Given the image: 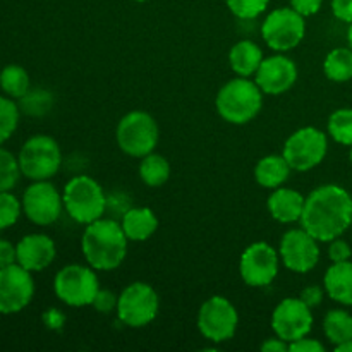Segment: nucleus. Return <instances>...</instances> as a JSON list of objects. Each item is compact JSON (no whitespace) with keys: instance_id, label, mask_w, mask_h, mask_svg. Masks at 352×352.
I'll return each instance as SVG.
<instances>
[{"instance_id":"obj_1","label":"nucleus","mask_w":352,"mask_h":352,"mask_svg":"<svg viewBox=\"0 0 352 352\" xmlns=\"http://www.w3.org/2000/svg\"><path fill=\"white\" fill-rule=\"evenodd\" d=\"M352 226V196L337 184H323L309 192L301 227L320 243H330Z\"/></svg>"},{"instance_id":"obj_2","label":"nucleus","mask_w":352,"mask_h":352,"mask_svg":"<svg viewBox=\"0 0 352 352\" xmlns=\"http://www.w3.org/2000/svg\"><path fill=\"white\" fill-rule=\"evenodd\" d=\"M127 241L117 220L102 217L86 226L81 237V251L89 267L98 272H112L126 258Z\"/></svg>"},{"instance_id":"obj_3","label":"nucleus","mask_w":352,"mask_h":352,"mask_svg":"<svg viewBox=\"0 0 352 352\" xmlns=\"http://www.w3.org/2000/svg\"><path fill=\"white\" fill-rule=\"evenodd\" d=\"M215 105L217 112L226 122L241 126L251 122L260 113L263 105V91L256 81L239 76L220 88Z\"/></svg>"},{"instance_id":"obj_4","label":"nucleus","mask_w":352,"mask_h":352,"mask_svg":"<svg viewBox=\"0 0 352 352\" xmlns=\"http://www.w3.org/2000/svg\"><path fill=\"white\" fill-rule=\"evenodd\" d=\"M62 199L67 215L85 226L102 219L109 205V196L105 195L102 186L93 177L82 174L72 177L64 186Z\"/></svg>"},{"instance_id":"obj_5","label":"nucleus","mask_w":352,"mask_h":352,"mask_svg":"<svg viewBox=\"0 0 352 352\" xmlns=\"http://www.w3.org/2000/svg\"><path fill=\"white\" fill-rule=\"evenodd\" d=\"M160 129L153 117L143 110H133L119 120L116 140L120 150L134 158H143L157 148Z\"/></svg>"},{"instance_id":"obj_6","label":"nucleus","mask_w":352,"mask_h":352,"mask_svg":"<svg viewBox=\"0 0 352 352\" xmlns=\"http://www.w3.org/2000/svg\"><path fill=\"white\" fill-rule=\"evenodd\" d=\"M21 174L30 181H48L62 165V151L57 141L45 134L31 136L19 151Z\"/></svg>"},{"instance_id":"obj_7","label":"nucleus","mask_w":352,"mask_h":352,"mask_svg":"<svg viewBox=\"0 0 352 352\" xmlns=\"http://www.w3.org/2000/svg\"><path fill=\"white\" fill-rule=\"evenodd\" d=\"M95 268L85 265H67L60 268L55 275L54 291L55 296L64 305L72 308L91 306L96 292L100 291L98 277Z\"/></svg>"},{"instance_id":"obj_8","label":"nucleus","mask_w":352,"mask_h":352,"mask_svg":"<svg viewBox=\"0 0 352 352\" xmlns=\"http://www.w3.org/2000/svg\"><path fill=\"white\" fill-rule=\"evenodd\" d=\"M160 299L157 291L146 282H133L119 294L117 316L131 329L146 327L157 318Z\"/></svg>"},{"instance_id":"obj_9","label":"nucleus","mask_w":352,"mask_h":352,"mask_svg":"<svg viewBox=\"0 0 352 352\" xmlns=\"http://www.w3.org/2000/svg\"><path fill=\"white\" fill-rule=\"evenodd\" d=\"M329 151L327 134L316 127H301L287 138L282 155L292 170L308 172L323 162Z\"/></svg>"},{"instance_id":"obj_10","label":"nucleus","mask_w":352,"mask_h":352,"mask_svg":"<svg viewBox=\"0 0 352 352\" xmlns=\"http://www.w3.org/2000/svg\"><path fill=\"white\" fill-rule=\"evenodd\" d=\"M305 17L292 7L272 10L261 24V36L275 52H289L296 48L305 38Z\"/></svg>"},{"instance_id":"obj_11","label":"nucleus","mask_w":352,"mask_h":352,"mask_svg":"<svg viewBox=\"0 0 352 352\" xmlns=\"http://www.w3.org/2000/svg\"><path fill=\"white\" fill-rule=\"evenodd\" d=\"M239 315L232 302L223 296H212L198 311V329L212 342H227L236 336Z\"/></svg>"},{"instance_id":"obj_12","label":"nucleus","mask_w":352,"mask_h":352,"mask_svg":"<svg viewBox=\"0 0 352 352\" xmlns=\"http://www.w3.org/2000/svg\"><path fill=\"white\" fill-rule=\"evenodd\" d=\"M280 254L265 241L253 243L243 251L239 260V274L250 287H267L278 274Z\"/></svg>"},{"instance_id":"obj_13","label":"nucleus","mask_w":352,"mask_h":352,"mask_svg":"<svg viewBox=\"0 0 352 352\" xmlns=\"http://www.w3.org/2000/svg\"><path fill=\"white\" fill-rule=\"evenodd\" d=\"M23 213L34 226H52L60 217L64 208V199L52 182L33 181L24 191Z\"/></svg>"},{"instance_id":"obj_14","label":"nucleus","mask_w":352,"mask_h":352,"mask_svg":"<svg viewBox=\"0 0 352 352\" xmlns=\"http://www.w3.org/2000/svg\"><path fill=\"white\" fill-rule=\"evenodd\" d=\"M34 296L31 272L19 263L0 268V315H16L23 311Z\"/></svg>"},{"instance_id":"obj_15","label":"nucleus","mask_w":352,"mask_h":352,"mask_svg":"<svg viewBox=\"0 0 352 352\" xmlns=\"http://www.w3.org/2000/svg\"><path fill=\"white\" fill-rule=\"evenodd\" d=\"M320 241L315 239L306 229H291L282 236L280 254L285 268L294 274H308L320 261Z\"/></svg>"},{"instance_id":"obj_16","label":"nucleus","mask_w":352,"mask_h":352,"mask_svg":"<svg viewBox=\"0 0 352 352\" xmlns=\"http://www.w3.org/2000/svg\"><path fill=\"white\" fill-rule=\"evenodd\" d=\"M272 329L275 336L289 344L306 337L313 329L311 308L306 306L301 298L282 299L272 315Z\"/></svg>"},{"instance_id":"obj_17","label":"nucleus","mask_w":352,"mask_h":352,"mask_svg":"<svg viewBox=\"0 0 352 352\" xmlns=\"http://www.w3.org/2000/svg\"><path fill=\"white\" fill-rule=\"evenodd\" d=\"M298 79V67L294 60L285 55H274L263 58L260 69L254 74V81L265 95H284L294 86Z\"/></svg>"},{"instance_id":"obj_18","label":"nucleus","mask_w":352,"mask_h":352,"mask_svg":"<svg viewBox=\"0 0 352 352\" xmlns=\"http://www.w3.org/2000/svg\"><path fill=\"white\" fill-rule=\"evenodd\" d=\"M17 263L23 268L33 272H41L50 267L57 254L54 239L47 234H28L16 244Z\"/></svg>"},{"instance_id":"obj_19","label":"nucleus","mask_w":352,"mask_h":352,"mask_svg":"<svg viewBox=\"0 0 352 352\" xmlns=\"http://www.w3.org/2000/svg\"><path fill=\"white\" fill-rule=\"evenodd\" d=\"M306 198L299 191L291 188H277L272 189V195L268 196V212L272 219L280 223H294L301 222L302 210H305Z\"/></svg>"},{"instance_id":"obj_20","label":"nucleus","mask_w":352,"mask_h":352,"mask_svg":"<svg viewBox=\"0 0 352 352\" xmlns=\"http://www.w3.org/2000/svg\"><path fill=\"white\" fill-rule=\"evenodd\" d=\"M120 226H122L127 239L143 243L157 232L158 219L153 210L146 208V206H136V208H127L120 220Z\"/></svg>"},{"instance_id":"obj_21","label":"nucleus","mask_w":352,"mask_h":352,"mask_svg":"<svg viewBox=\"0 0 352 352\" xmlns=\"http://www.w3.org/2000/svg\"><path fill=\"white\" fill-rule=\"evenodd\" d=\"M323 287L333 301L352 306V261L332 263L323 277Z\"/></svg>"},{"instance_id":"obj_22","label":"nucleus","mask_w":352,"mask_h":352,"mask_svg":"<svg viewBox=\"0 0 352 352\" xmlns=\"http://www.w3.org/2000/svg\"><path fill=\"white\" fill-rule=\"evenodd\" d=\"M261 62H263V52L251 40L237 41L229 52L230 69L241 78H250L256 74Z\"/></svg>"},{"instance_id":"obj_23","label":"nucleus","mask_w":352,"mask_h":352,"mask_svg":"<svg viewBox=\"0 0 352 352\" xmlns=\"http://www.w3.org/2000/svg\"><path fill=\"white\" fill-rule=\"evenodd\" d=\"M291 165L284 155H268L263 157L254 167V179L265 189H277L284 186L291 175Z\"/></svg>"},{"instance_id":"obj_24","label":"nucleus","mask_w":352,"mask_h":352,"mask_svg":"<svg viewBox=\"0 0 352 352\" xmlns=\"http://www.w3.org/2000/svg\"><path fill=\"white\" fill-rule=\"evenodd\" d=\"M140 177L148 188H160L170 177V164L165 157L151 151L141 158Z\"/></svg>"},{"instance_id":"obj_25","label":"nucleus","mask_w":352,"mask_h":352,"mask_svg":"<svg viewBox=\"0 0 352 352\" xmlns=\"http://www.w3.org/2000/svg\"><path fill=\"white\" fill-rule=\"evenodd\" d=\"M323 72L333 82H347L352 79V48H333L323 62Z\"/></svg>"},{"instance_id":"obj_26","label":"nucleus","mask_w":352,"mask_h":352,"mask_svg":"<svg viewBox=\"0 0 352 352\" xmlns=\"http://www.w3.org/2000/svg\"><path fill=\"white\" fill-rule=\"evenodd\" d=\"M323 333L333 346L352 339V315L344 309H332L323 318Z\"/></svg>"},{"instance_id":"obj_27","label":"nucleus","mask_w":352,"mask_h":352,"mask_svg":"<svg viewBox=\"0 0 352 352\" xmlns=\"http://www.w3.org/2000/svg\"><path fill=\"white\" fill-rule=\"evenodd\" d=\"M0 88L9 98H23L31 89L30 74L26 69L17 64L6 65L0 71Z\"/></svg>"},{"instance_id":"obj_28","label":"nucleus","mask_w":352,"mask_h":352,"mask_svg":"<svg viewBox=\"0 0 352 352\" xmlns=\"http://www.w3.org/2000/svg\"><path fill=\"white\" fill-rule=\"evenodd\" d=\"M54 105V96L47 89H30L23 98H19V110L26 116L41 117Z\"/></svg>"},{"instance_id":"obj_29","label":"nucleus","mask_w":352,"mask_h":352,"mask_svg":"<svg viewBox=\"0 0 352 352\" xmlns=\"http://www.w3.org/2000/svg\"><path fill=\"white\" fill-rule=\"evenodd\" d=\"M329 134L344 146H352V109H339L330 116Z\"/></svg>"},{"instance_id":"obj_30","label":"nucleus","mask_w":352,"mask_h":352,"mask_svg":"<svg viewBox=\"0 0 352 352\" xmlns=\"http://www.w3.org/2000/svg\"><path fill=\"white\" fill-rule=\"evenodd\" d=\"M19 105L9 96H0V144L6 143L19 126Z\"/></svg>"},{"instance_id":"obj_31","label":"nucleus","mask_w":352,"mask_h":352,"mask_svg":"<svg viewBox=\"0 0 352 352\" xmlns=\"http://www.w3.org/2000/svg\"><path fill=\"white\" fill-rule=\"evenodd\" d=\"M21 175L19 162L9 150L0 148V192L12 191Z\"/></svg>"},{"instance_id":"obj_32","label":"nucleus","mask_w":352,"mask_h":352,"mask_svg":"<svg viewBox=\"0 0 352 352\" xmlns=\"http://www.w3.org/2000/svg\"><path fill=\"white\" fill-rule=\"evenodd\" d=\"M23 213V203L10 191L0 192V230L16 226Z\"/></svg>"},{"instance_id":"obj_33","label":"nucleus","mask_w":352,"mask_h":352,"mask_svg":"<svg viewBox=\"0 0 352 352\" xmlns=\"http://www.w3.org/2000/svg\"><path fill=\"white\" fill-rule=\"evenodd\" d=\"M227 7L239 19H254L265 12L270 0H226Z\"/></svg>"},{"instance_id":"obj_34","label":"nucleus","mask_w":352,"mask_h":352,"mask_svg":"<svg viewBox=\"0 0 352 352\" xmlns=\"http://www.w3.org/2000/svg\"><path fill=\"white\" fill-rule=\"evenodd\" d=\"M117 302H119V296L113 294L112 291H105V289H100L96 292L95 299H93L91 306L102 315H109V313L117 311Z\"/></svg>"},{"instance_id":"obj_35","label":"nucleus","mask_w":352,"mask_h":352,"mask_svg":"<svg viewBox=\"0 0 352 352\" xmlns=\"http://www.w3.org/2000/svg\"><path fill=\"white\" fill-rule=\"evenodd\" d=\"M352 256V250L349 244L344 239L337 237V239L330 241L329 246V258L332 263H340V261H349Z\"/></svg>"},{"instance_id":"obj_36","label":"nucleus","mask_w":352,"mask_h":352,"mask_svg":"<svg viewBox=\"0 0 352 352\" xmlns=\"http://www.w3.org/2000/svg\"><path fill=\"white\" fill-rule=\"evenodd\" d=\"M289 351L291 352H323L325 351V347H323V344L320 342V340L309 339V337L306 336L289 344Z\"/></svg>"},{"instance_id":"obj_37","label":"nucleus","mask_w":352,"mask_h":352,"mask_svg":"<svg viewBox=\"0 0 352 352\" xmlns=\"http://www.w3.org/2000/svg\"><path fill=\"white\" fill-rule=\"evenodd\" d=\"M323 296H325V292H323V289L320 287V285H309V287L302 289L299 298H301V301L305 302L306 306H309V308H316V306L322 305Z\"/></svg>"},{"instance_id":"obj_38","label":"nucleus","mask_w":352,"mask_h":352,"mask_svg":"<svg viewBox=\"0 0 352 352\" xmlns=\"http://www.w3.org/2000/svg\"><path fill=\"white\" fill-rule=\"evenodd\" d=\"M323 0H291V7L302 17L315 16L322 9Z\"/></svg>"},{"instance_id":"obj_39","label":"nucleus","mask_w":352,"mask_h":352,"mask_svg":"<svg viewBox=\"0 0 352 352\" xmlns=\"http://www.w3.org/2000/svg\"><path fill=\"white\" fill-rule=\"evenodd\" d=\"M17 263L16 246L10 241L0 239V268Z\"/></svg>"},{"instance_id":"obj_40","label":"nucleus","mask_w":352,"mask_h":352,"mask_svg":"<svg viewBox=\"0 0 352 352\" xmlns=\"http://www.w3.org/2000/svg\"><path fill=\"white\" fill-rule=\"evenodd\" d=\"M332 12L342 23H352V0H332Z\"/></svg>"},{"instance_id":"obj_41","label":"nucleus","mask_w":352,"mask_h":352,"mask_svg":"<svg viewBox=\"0 0 352 352\" xmlns=\"http://www.w3.org/2000/svg\"><path fill=\"white\" fill-rule=\"evenodd\" d=\"M260 349L263 352H287L289 351V342H285L280 337H270V339L265 340L260 346Z\"/></svg>"},{"instance_id":"obj_42","label":"nucleus","mask_w":352,"mask_h":352,"mask_svg":"<svg viewBox=\"0 0 352 352\" xmlns=\"http://www.w3.org/2000/svg\"><path fill=\"white\" fill-rule=\"evenodd\" d=\"M64 315L58 309H48L43 315V322L48 329H60L64 325Z\"/></svg>"},{"instance_id":"obj_43","label":"nucleus","mask_w":352,"mask_h":352,"mask_svg":"<svg viewBox=\"0 0 352 352\" xmlns=\"http://www.w3.org/2000/svg\"><path fill=\"white\" fill-rule=\"evenodd\" d=\"M336 351L337 352H352V339L347 340V342L336 346Z\"/></svg>"},{"instance_id":"obj_44","label":"nucleus","mask_w":352,"mask_h":352,"mask_svg":"<svg viewBox=\"0 0 352 352\" xmlns=\"http://www.w3.org/2000/svg\"><path fill=\"white\" fill-rule=\"evenodd\" d=\"M347 41H349V48H352V23L349 24V31H347Z\"/></svg>"},{"instance_id":"obj_45","label":"nucleus","mask_w":352,"mask_h":352,"mask_svg":"<svg viewBox=\"0 0 352 352\" xmlns=\"http://www.w3.org/2000/svg\"><path fill=\"white\" fill-rule=\"evenodd\" d=\"M349 160H351V164H352V146H351V151H349Z\"/></svg>"},{"instance_id":"obj_46","label":"nucleus","mask_w":352,"mask_h":352,"mask_svg":"<svg viewBox=\"0 0 352 352\" xmlns=\"http://www.w3.org/2000/svg\"><path fill=\"white\" fill-rule=\"evenodd\" d=\"M134 2H141V3H143V2H148V0H134Z\"/></svg>"}]
</instances>
